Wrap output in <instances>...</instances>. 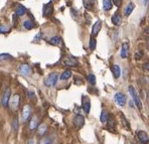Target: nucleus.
<instances>
[{"label": "nucleus", "mask_w": 149, "mask_h": 144, "mask_svg": "<svg viewBox=\"0 0 149 144\" xmlns=\"http://www.w3.org/2000/svg\"><path fill=\"white\" fill-rule=\"evenodd\" d=\"M58 80H59L58 73H52L46 78L44 84L46 87H54L56 85V83H58Z\"/></svg>", "instance_id": "nucleus-1"}, {"label": "nucleus", "mask_w": 149, "mask_h": 144, "mask_svg": "<svg viewBox=\"0 0 149 144\" xmlns=\"http://www.w3.org/2000/svg\"><path fill=\"white\" fill-rule=\"evenodd\" d=\"M129 93H130V95H131L132 99H133L134 104H135L136 106H137V108L139 109V110H141V109H142V102H141V99H140L139 95L137 94L136 90L134 89V87H132V86H129Z\"/></svg>", "instance_id": "nucleus-2"}, {"label": "nucleus", "mask_w": 149, "mask_h": 144, "mask_svg": "<svg viewBox=\"0 0 149 144\" xmlns=\"http://www.w3.org/2000/svg\"><path fill=\"white\" fill-rule=\"evenodd\" d=\"M10 99H11V90L9 88L5 90L3 94V97H2V100H1V103H2V106L3 107H8L9 106V102H10Z\"/></svg>", "instance_id": "nucleus-3"}, {"label": "nucleus", "mask_w": 149, "mask_h": 144, "mask_svg": "<svg viewBox=\"0 0 149 144\" xmlns=\"http://www.w3.org/2000/svg\"><path fill=\"white\" fill-rule=\"evenodd\" d=\"M19 103H20V96L18 94H15L11 97L9 102V106L11 107L12 110H17L18 107H19Z\"/></svg>", "instance_id": "nucleus-4"}, {"label": "nucleus", "mask_w": 149, "mask_h": 144, "mask_svg": "<svg viewBox=\"0 0 149 144\" xmlns=\"http://www.w3.org/2000/svg\"><path fill=\"white\" fill-rule=\"evenodd\" d=\"M114 99H115V102L117 103L119 106L123 107L125 106V103H126V96L124 95L123 93H121V92H118V93H116L115 95H114Z\"/></svg>", "instance_id": "nucleus-5"}, {"label": "nucleus", "mask_w": 149, "mask_h": 144, "mask_svg": "<svg viewBox=\"0 0 149 144\" xmlns=\"http://www.w3.org/2000/svg\"><path fill=\"white\" fill-rule=\"evenodd\" d=\"M63 65L66 67H77L78 61L73 57H65L63 59Z\"/></svg>", "instance_id": "nucleus-6"}, {"label": "nucleus", "mask_w": 149, "mask_h": 144, "mask_svg": "<svg viewBox=\"0 0 149 144\" xmlns=\"http://www.w3.org/2000/svg\"><path fill=\"white\" fill-rule=\"evenodd\" d=\"M84 124H85V118H84V116H82V115L80 114H77L75 116L74 118V125L76 127H77L78 129H81L82 127L84 126Z\"/></svg>", "instance_id": "nucleus-7"}, {"label": "nucleus", "mask_w": 149, "mask_h": 144, "mask_svg": "<svg viewBox=\"0 0 149 144\" xmlns=\"http://www.w3.org/2000/svg\"><path fill=\"white\" fill-rule=\"evenodd\" d=\"M18 71H19V73L21 74L22 76H24V77H27V76H29L30 74H31V69H30L29 66L26 65V63H22L19 67V69H18Z\"/></svg>", "instance_id": "nucleus-8"}, {"label": "nucleus", "mask_w": 149, "mask_h": 144, "mask_svg": "<svg viewBox=\"0 0 149 144\" xmlns=\"http://www.w3.org/2000/svg\"><path fill=\"white\" fill-rule=\"evenodd\" d=\"M31 108H30L29 105H25V106L23 107V110H22V119H23V121L25 122V121H27L28 119L30 118V116H31Z\"/></svg>", "instance_id": "nucleus-9"}, {"label": "nucleus", "mask_w": 149, "mask_h": 144, "mask_svg": "<svg viewBox=\"0 0 149 144\" xmlns=\"http://www.w3.org/2000/svg\"><path fill=\"white\" fill-rule=\"evenodd\" d=\"M102 28V21L101 20H97L95 23L93 24V27H92V36H97L98 33L100 32Z\"/></svg>", "instance_id": "nucleus-10"}, {"label": "nucleus", "mask_w": 149, "mask_h": 144, "mask_svg": "<svg viewBox=\"0 0 149 144\" xmlns=\"http://www.w3.org/2000/svg\"><path fill=\"white\" fill-rule=\"evenodd\" d=\"M137 137L139 139V141L141 142L142 144H147L148 141H149V137L147 135V133L143 130H140L137 132Z\"/></svg>", "instance_id": "nucleus-11"}, {"label": "nucleus", "mask_w": 149, "mask_h": 144, "mask_svg": "<svg viewBox=\"0 0 149 144\" xmlns=\"http://www.w3.org/2000/svg\"><path fill=\"white\" fill-rule=\"evenodd\" d=\"M39 126V121H38V117L37 116H33L29 121V124H28V127H29V130L33 131L35 129L38 128Z\"/></svg>", "instance_id": "nucleus-12"}, {"label": "nucleus", "mask_w": 149, "mask_h": 144, "mask_svg": "<svg viewBox=\"0 0 149 144\" xmlns=\"http://www.w3.org/2000/svg\"><path fill=\"white\" fill-rule=\"evenodd\" d=\"M54 12V6H52V1H50L44 6V15L50 16Z\"/></svg>", "instance_id": "nucleus-13"}, {"label": "nucleus", "mask_w": 149, "mask_h": 144, "mask_svg": "<svg viewBox=\"0 0 149 144\" xmlns=\"http://www.w3.org/2000/svg\"><path fill=\"white\" fill-rule=\"evenodd\" d=\"M121 57L122 59H126V57H128V55H129V44H127V42H125V44H122V48H121Z\"/></svg>", "instance_id": "nucleus-14"}, {"label": "nucleus", "mask_w": 149, "mask_h": 144, "mask_svg": "<svg viewBox=\"0 0 149 144\" xmlns=\"http://www.w3.org/2000/svg\"><path fill=\"white\" fill-rule=\"evenodd\" d=\"M112 70V73H113V76L115 79H119L120 75H121V69L118 65H113L111 68Z\"/></svg>", "instance_id": "nucleus-15"}, {"label": "nucleus", "mask_w": 149, "mask_h": 144, "mask_svg": "<svg viewBox=\"0 0 149 144\" xmlns=\"http://www.w3.org/2000/svg\"><path fill=\"white\" fill-rule=\"evenodd\" d=\"M108 128L109 129H115L116 127V120L114 115L109 114V118H108Z\"/></svg>", "instance_id": "nucleus-16"}, {"label": "nucleus", "mask_w": 149, "mask_h": 144, "mask_svg": "<svg viewBox=\"0 0 149 144\" xmlns=\"http://www.w3.org/2000/svg\"><path fill=\"white\" fill-rule=\"evenodd\" d=\"M134 8H135V5H134L133 2H130V3H128V5L126 6L125 10H124V14H125V16H129L130 14L133 12Z\"/></svg>", "instance_id": "nucleus-17"}, {"label": "nucleus", "mask_w": 149, "mask_h": 144, "mask_svg": "<svg viewBox=\"0 0 149 144\" xmlns=\"http://www.w3.org/2000/svg\"><path fill=\"white\" fill-rule=\"evenodd\" d=\"M37 132H38V135H39V136H42V137L44 136V134L48 132V126H46V124H44V123L40 124L37 128Z\"/></svg>", "instance_id": "nucleus-18"}, {"label": "nucleus", "mask_w": 149, "mask_h": 144, "mask_svg": "<svg viewBox=\"0 0 149 144\" xmlns=\"http://www.w3.org/2000/svg\"><path fill=\"white\" fill-rule=\"evenodd\" d=\"M38 144H54V138L52 136H42Z\"/></svg>", "instance_id": "nucleus-19"}, {"label": "nucleus", "mask_w": 149, "mask_h": 144, "mask_svg": "<svg viewBox=\"0 0 149 144\" xmlns=\"http://www.w3.org/2000/svg\"><path fill=\"white\" fill-rule=\"evenodd\" d=\"M112 22H113V24H115V25H120L122 22V17L120 16L119 13H117L116 12L115 14H114L113 16H112Z\"/></svg>", "instance_id": "nucleus-20"}, {"label": "nucleus", "mask_w": 149, "mask_h": 144, "mask_svg": "<svg viewBox=\"0 0 149 144\" xmlns=\"http://www.w3.org/2000/svg\"><path fill=\"white\" fill-rule=\"evenodd\" d=\"M112 6H113V1L112 0H103V8L105 11L111 10Z\"/></svg>", "instance_id": "nucleus-21"}, {"label": "nucleus", "mask_w": 149, "mask_h": 144, "mask_svg": "<svg viewBox=\"0 0 149 144\" xmlns=\"http://www.w3.org/2000/svg\"><path fill=\"white\" fill-rule=\"evenodd\" d=\"M72 77V72L70 70H67L65 71L64 73L61 75V81H66V80H69L70 78Z\"/></svg>", "instance_id": "nucleus-22"}, {"label": "nucleus", "mask_w": 149, "mask_h": 144, "mask_svg": "<svg viewBox=\"0 0 149 144\" xmlns=\"http://www.w3.org/2000/svg\"><path fill=\"white\" fill-rule=\"evenodd\" d=\"M108 118H109V114L103 109L101 112V115H100V121H101L102 123H106L108 121Z\"/></svg>", "instance_id": "nucleus-23"}, {"label": "nucleus", "mask_w": 149, "mask_h": 144, "mask_svg": "<svg viewBox=\"0 0 149 144\" xmlns=\"http://www.w3.org/2000/svg\"><path fill=\"white\" fill-rule=\"evenodd\" d=\"M61 42H62V38L60 36H54L50 40V44L52 46H59Z\"/></svg>", "instance_id": "nucleus-24"}, {"label": "nucleus", "mask_w": 149, "mask_h": 144, "mask_svg": "<svg viewBox=\"0 0 149 144\" xmlns=\"http://www.w3.org/2000/svg\"><path fill=\"white\" fill-rule=\"evenodd\" d=\"M90 109H91V102H90V100H87L83 103V110L85 111L86 114H89Z\"/></svg>", "instance_id": "nucleus-25"}, {"label": "nucleus", "mask_w": 149, "mask_h": 144, "mask_svg": "<svg viewBox=\"0 0 149 144\" xmlns=\"http://www.w3.org/2000/svg\"><path fill=\"white\" fill-rule=\"evenodd\" d=\"M83 3H84V6L87 10H92L94 7V4H93V1L92 0H83Z\"/></svg>", "instance_id": "nucleus-26"}, {"label": "nucleus", "mask_w": 149, "mask_h": 144, "mask_svg": "<svg viewBox=\"0 0 149 144\" xmlns=\"http://www.w3.org/2000/svg\"><path fill=\"white\" fill-rule=\"evenodd\" d=\"M26 12V8L24 7V6H22V5H19L18 6V8L16 9V13H15V15H17V16H21V15H23L24 13Z\"/></svg>", "instance_id": "nucleus-27"}, {"label": "nucleus", "mask_w": 149, "mask_h": 144, "mask_svg": "<svg viewBox=\"0 0 149 144\" xmlns=\"http://www.w3.org/2000/svg\"><path fill=\"white\" fill-rule=\"evenodd\" d=\"M96 46H97V42H96L95 38L94 36H92L91 38H90V42H89V48L91 51H94V49L96 48Z\"/></svg>", "instance_id": "nucleus-28"}, {"label": "nucleus", "mask_w": 149, "mask_h": 144, "mask_svg": "<svg viewBox=\"0 0 149 144\" xmlns=\"http://www.w3.org/2000/svg\"><path fill=\"white\" fill-rule=\"evenodd\" d=\"M88 81L91 85H96V76L94 74H90L88 76Z\"/></svg>", "instance_id": "nucleus-29"}, {"label": "nucleus", "mask_w": 149, "mask_h": 144, "mask_svg": "<svg viewBox=\"0 0 149 144\" xmlns=\"http://www.w3.org/2000/svg\"><path fill=\"white\" fill-rule=\"evenodd\" d=\"M23 26L26 28V29H31L32 27H33V23H32L30 20H25V21L23 22Z\"/></svg>", "instance_id": "nucleus-30"}, {"label": "nucleus", "mask_w": 149, "mask_h": 144, "mask_svg": "<svg viewBox=\"0 0 149 144\" xmlns=\"http://www.w3.org/2000/svg\"><path fill=\"white\" fill-rule=\"evenodd\" d=\"M18 119L17 118H14L13 119V121H12V128H13V130L15 131H17L18 130Z\"/></svg>", "instance_id": "nucleus-31"}, {"label": "nucleus", "mask_w": 149, "mask_h": 144, "mask_svg": "<svg viewBox=\"0 0 149 144\" xmlns=\"http://www.w3.org/2000/svg\"><path fill=\"white\" fill-rule=\"evenodd\" d=\"M120 116H121V120H122V123H123V125H124V126H126L128 129H129V128H130V126H129V123H128L127 119L125 118V116H124L123 114H121V115H120Z\"/></svg>", "instance_id": "nucleus-32"}, {"label": "nucleus", "mask_w": 149, "mask_h": 144, "mask_svg": "<svg viewBox=\"0 0 149 144\" xmlns=\"http://www.w3.org/2000/svg\"><path fill=\"white\" fill-rule=\"evenodd\" d=\"M12 59V57L11 55H8V53H1V55H0V61H4V59Z\"/></svg>", "instance_id": "nucleus-33"}, {"label": "nucleus", "mask_w": 149, "mask_h": 144, "mask_svg": "<svg viewBox=\"0 0 149 144\" xmlns=\"http://www.w3.org/2000/svg\"><path fill=\"white\" fill-rule=\"evenodd\" d=\"M142 57H143V51H137V53H135V59H141Z\"/></svg>", "instance_id": "nucleus-34"}, {"label": "nucleus", "mask_w": 149, "mask_h": 144, "mask_svg": "<svg viewBox=\"0 0 149 144\" xmlns=\"http://www.w3.org/2000/svg\"><path fill=\"white\" fill-rule=\"evenodd\" d=\"M9 31V28L5 27L4 25H0V33H6Z\"/></svg>", "instance_id": "nucleus-35"}, {"label": "nucleus", "mask_w": 149, "mask_h": 144, "mask_svg": "<svg viewBox=\"0 0 149 144\" xmlns=\"http://www.w3.org/2000/svg\"><path fill=\"white\" fill-rule=\"evenodd\" d=\"M113 3L115 4L117 7H121L122 3H123V0H113Z\"/></svg>", "instance_id": "nucleus-36"}, {"label": "nucleus", "mask_w": 149, "mask_h": 144, "mask_svg": "<svg viewBox=\"0 0 149 144\" xmlns=\"http://www.w3.org/2000/svg\"><path fill=\"white\" fill-rule=\"evenodd\" d=\"M143 69L145 70V71L149 72V61H147V63H145L143 65Z\"/></svg>", "instance_id": "nucleus-37"}, {"label": "nucleus", "mask_w": 149, "mask_h": 144, "mask_svg": "<svg viewBox=\"0 0 149 144\" xmlns=\"http://www.w3.org/2000/svg\"><path fill=\"white\" fill-rule=\"evenodd\" d=\"M71 13L73 14V16H74L75 18H76V17H78V13H77V12L75 11L74 9H72V10H71Z\"/></svg>", "instance_id": "nucleus-38"}, {"label": "nucleus", "mask_w": 149, "mask_h": 144, "mask_svg": "<svg viewBox=\"0 0 149 144\" xmlns=\"http://www.w3.org/2000/svg\"><path fill=\"white\" fill-rule=\"evenodd\" d=\"M28 144H34L33 139H29V140H28Z\"/></svg>", "instance_id": "nucleus-39"}, {"label": "nucleus", "mask_w": 149, "mask_h": 144, "mask_svg": "<svg viewBox=\"0 0 149 144\" xmlns=\"http://www.w3.org/2000/svg\"><path fill=\"white\" fill-rule=\"evenodd\" d=\"M28 96H29V98H32V96H33V93H31V92H28Z\"/></svg>", "instance_id": "nucleus-40"}, {"label": "nucleus", "mask_w": 149, "mask_h": 144, "mask_svg": "<svg viewBox=\"0 0 149 144\" xmlns=\"http://www.w3.org/2000/svg\"><path fill=\"white\" fill-rule=\"evenodd\" d=\"M148 1H149V0H144V1H143V2H144V4H145V5H146V4H147V3H148Z\"/></svg>", "instance_id": "nucleus-41"}, {"label": "nucleus", "mask_w": 149, "mask_h": 144, "mask_svg": "<svg viewBox=\"0 0 149 144\" xmlns=\"http://www.w3.org/2000/svg\"><path fill=\"white\" fill-rule=\"evenodd\" d=\"M147 97H148V100H149V90H148V94H147Z\"/></svg>", "instance_id": "nucleus-42"}, {"label": "nucleus", "mask_w": 149, "mask_h": 144, "mask_svg": "<svg viewBox=\"0 0 149 144\" xmlns=\"http://www.w3.org/2000/svg\"><path fill=\"white\" fill-rule=\"evenodd\" d=\"M148 49H149V38H148Z\"/></svg>", "instance_id": "nucleus-43"}]
</instances>
